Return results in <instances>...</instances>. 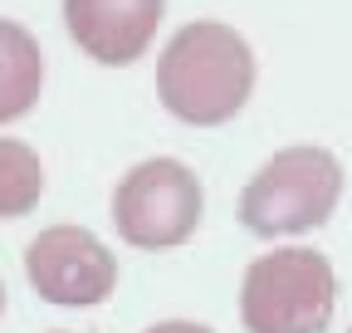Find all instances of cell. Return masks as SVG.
Returning <instances> with one entry per match:
<instances>
[{
	"instance_id": "obj_5",
	"label": "cell",
	"mask_w": 352,
	"mask_h": 333,
	"mask_svg": "<svg viewBox=\"0 0 352 333\" xmlns=\"http://www.w3.org/2000/svg\"><path fill=\"white\" fill-rule=\"evenodd\" d=\"M25 275L39 299L59 309H94L118 289V255L88 226H44L25 245Z\"/></svg>"
},
{
	"instance_id": "obj_11",
	"label": "cell",
	"mask_w": 352,
	"mask_h": 333,
	"mask_svg": "<svg viewBox=\"0 0 352 333\" xmlns=\"http://www.w3.org/2000/svg\"><path fill=\"white\" fill-rule=\"evenodd\" d=\"M54 333H69V328H54Z\"/></svg>"
},
{
	"instance_id": "obj_8",
	"label": "cell",
	"mask_w": 352,
	"mask_h": 333,
	"mask_svg": "<svg viewBox=\"0 0 352 333\" xmlns=\"http://www.w3.org/2000/svg\"><path fill=\"white\" fill-rule=\"evenodd\" d=\"M44 196V162L30 142L0 138V221L30 216Z\"/></svg>"
},
{
	"instance_id": "obj_2",
	"label": "cell",
	"mask_w": 352,
	"mask_h": 333,
	"mask_svg": "<svg viewBox=\"0 0 352 333\" xmlns=\"http://www.w3.org/2000/svg\"><path fill=\"white\" fill-rule=\"evenodd\" d=\"M342 162L328 147L298 142L274 152L240 191V221L250 235L279 240V235H308L328 226V216L342 201Z\"/></svg>"
},
{
	"instance_id": "obj_6",
	"label": "cell",
	"mask_w": 352,
	"mask_h": 333,
	"mask_svg": "<svg viewBox=\"0 0 352 333\" xmlns=\"http://www.w3.org/2000/svg\"><path fill=\"white\" fill-rule=\"evenodd\" d=\"M166 0H64L69 39L108 69L138 64L162 30Z\"/></svg>"
},
{
	"instance_id": "obj_9",
	"label": "cell",
	"mask_w": 352,
	"mask_h": 333,
	"mask_svg": "<svg viewBox=\"0 0 352 333\" xmlns=\"http://www.w3.org/2000/svg\"><path fill=\"white\" fill-rule=\"evenodd\" d=\"M142 333H215V328L191 323V319H162V323H152V328H142Z\"/></svg>"
},
{
	"instance_id": "obj_7",
	"label": "cell",
	"mask_w": 352,
	"mask_h": 333,
	"mask_svg": "<svg viewBox=\"0 0 352 333\" xmlns=\"http://www.w3.org/2000/svg\"><path fill=\"white\" fill-rule=\"evenodd\" d=\"M44 50L20 20H0V122H15L39 103Z\"/></svg>"
},
{
	"instance_id": "obj_1",
	"label": "cell",
	"mask_w": 352,
	"mask_h": 333,
	"mask_svg": "<svg viewBox=\"0 0 352 333\" xmlns=\"http://www.w3.org/2000/svg\"><path fill=\"white\" fill-rule=\"evenodd\" d=\"M254 94V50L250 39L220 20L182 25L157 59V98L176 122L220 128Z\"/></svg>"
},
{
	"instance_id": "obj_3",
	"label": "cell",
	"mask_w": 352,
	"mask_h": 333,
	"mask_svg": "<svg viewBox=\"0 0 352 333\" xmlns=\"http://www.w3.org/2000/svg\"><path fill=\"white\" fill-rule=\"evenodd\" d=\"M333 314H338V275L318 250L284 245L245 270L240 284L245 333H328Z\"/></svg>"
},
{
	"instance_id": "obj_4",
	"label": "cell",
	"mask_w": 352,
	"mask_h": 333,
	"mask_svg": "<svg viewBox=\"0 0 352 333\" xmlns=\"http://www.w3.org/2000/svg\"><path fill=\"white\" fill-rule=\"evenodd\" d=\"M206 186L186 162L147 157L113 186V226L132 250H176L201 230Z\"/></svg>"
},
{
	"instance_id": "obj_10",
	"label": "cell",
	"mask_w": 352,
	"mask_h": 333,
	"mask_svg": "<svg viewBox=\"0 0 352 333\" xmlns=\"http://www.w3.org/2000/svg\"><path fill=\"white\" fill-rule=\"evenodd\" d=\"M0 319H6V279H0Z\"/></svg>"
},
{
	"instance_id": "obj_12",
	"label": "cell",
	"mask_w": 352,
	"mask_h": 333,
	"mask_svg": "<svg viewBox=\"0 0 352 333\" xmlns=\"http://www.w3.org/2000/svg\"><path fill=\"white\" fill-rule=\"evenodd\" d=\"M347 333H352V328H347Z\"/></svg>"
}]
</instances>
